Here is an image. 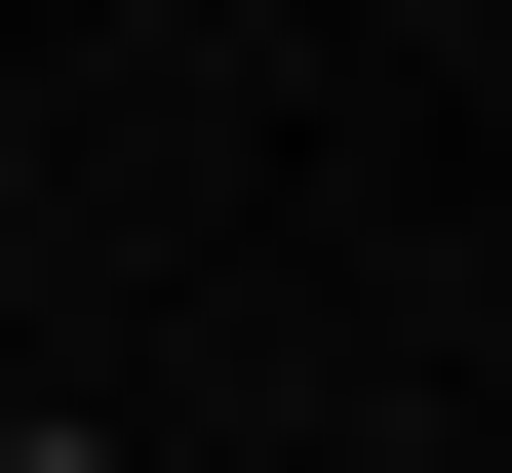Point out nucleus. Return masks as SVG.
Masks as SVG:
<instances>
[{
  "mask_svg": "<svg viewBox=\"0 0 512 473\" xmlns=\"http://www.w3.org/2000/svg\"><path fill=\"white\" fill-rule=\"evenodd\" d=\"M0 473H119V434H0Z\"/></svg>",
  "mask_w": 512,
  "mask_h": 473,
  "instance_id": "obj_1",
  "label": "nucleus"
}]
</instances>
